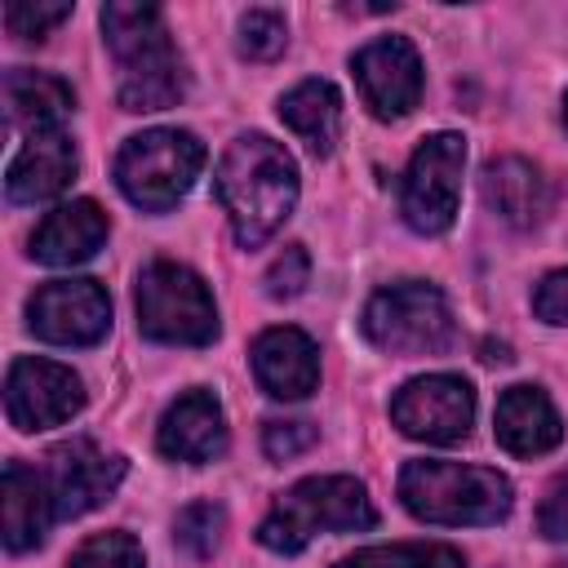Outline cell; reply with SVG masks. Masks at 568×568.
<instances>
[{
  "mask_svg": "<svg viewBox=\"0 0 568 568\" xmlns=\"http://www.w3.org/2000/svg\"><path fill=\"white\" fill-rule=\"evenodd\" d=\"M120 479H124V457L102 453L93 439H67L44 457V484L58 519L89 515L120 488Z\"/></svg>",
  "mask_w": 568,
  "mask_h": 568,
  "instance_id": "12",
  "label": "cell"
},
{
  "mask_svg": "<svg viewBox=\"0 0 568 568\" xmlns=\"http://www.w3.org/2000/svg\"><path fill=\"white\" fill-rule=\"evenodd\" d=\"M364 106L377 120H399L422 98V58L404 36H377L351 58Z\"/></svg>",
  "mask_w": 568,
  "mask_h": 568,
  "instance_id": "13",
  "label": "cell"
},
{
  "mask_svg": "<svg viewBox=\"0 0 568 568\" xmlns=\"http://www.w3.org/2000/svg\"><path fill=\"white\" fill-rule=\"evenodd\" d=\"M390 422L408 439H422V444H457V439H466V430L475 422V390H470L466 377H453V373L413 377L390 399Z\"/></svg>",
  "mask_w": 568,
  "mask_h": 568,
  "instance_id": "9",
  "label": "cell"
},
{
  "mask_svg": "<svg viewBox=\"0 0 568 568\" xmlns=\"http://www.w3.org/2000/svg\"><path fill=\"white\" fill-rule=\"evenodd\" d=\"M462 169L466 142L457 133H435L413 151L399 186V213L417 235H444L453 226L462 200Z\"/></svg>",
  "mask_w": 568,
  "mask_h": 568,
  "instance_id": "8",
  "label": "cell"
},
{
  "mask_svg": "<svg viewBox=\"0 0 568 568\" xmlns=\"http://www.w3.org/2000/svg\"><path fill=\"white\" fill-rule=\"evenodd\" d=\"M373 524H377V510L359 479L311 475L275 501V510L257 528V541L275 555H297L315 532H355V528H373Z\"/></svg>",
  "mask_w": 568,
  "mask_h": 568,
  "instance_id": "4",
  "label": "cell"
},
{
  "mask_svg": "<svg viewBox=\"0 0 568 568\" xmlns=\"http://www.w3.org/2000/svg\"><path fill=\"white\" fill-rule=\"evenodd\" d=\"M333 568H466V559L444 541H395V546L355 550Z\"/></svg>",
  "mask_w": 568,
  "mask_h": 568,
  "instance_id": "23",
  "label": "cell"
},
{
  "mask_svg": "<svg viewBox=\"0 0 568 568\" xmlns=\"http://www.w3.org/2000/svg\"><path fill=\"white\" fill-rule=\"evenodd\" d=\"M106 49L120 62V106L124 111H164L186 93V71L164 31V13L155 4L111 0L102 9Z\"/></svg>",
  "mask_w": 568,
  "mask_h": 568,
  "instance_id": "2",
  "label": "cell"
},
{
  "mask_svg": "<svg viewBox=\"0 0 568 568\" xmlns=\"http://www.w3.org/2000/svg\"><path fill=\"white\" fill-rule=\"evenodd\" d=\"M80 160H75V146L62 129H40L22 142V151L13 155L9 164V178H4V191L13 204H40V200H53L71 186Z\"/></svg>",
  "mask_w": 568,
  "mask_h": 568,
  "instance_id": "16",
  "label": "cell"
},
{
  "mask_svg": "<svg viewBox=\"0 0 568 568\" xmlns=\"http://www.w3.org/2000/svg\"><path fill=\"white\" fill-rule=\"evenodd\" d=\"M27 320L53 346H93L111 324V297L98 280H49L31 293Z\"/></svg>",
  "mask_w": 568,
  "mask_h": 568,
  "instance_id": "11",
  "label": "cell"
},
{
  "mask_svg": "<svg viewBox=\"0 0 568 568\" xmlns=\"http://www.w3.org/2000/svg\"><path fill=\"white\" fill-rule=\"evenodd\" d=\"M253 377L271 399H306L320 386V351L302 328H266L253 342Z\"/></svg>",
  "mask_w": 568,
  "mask_h": 568,
  "instance_id": "14",
  "label": "cell"
},
{
  "mask_svg": "<svg viewBox=\"0 0 568 568\" xmlns=\"http://www.w3.org/2000/svg\"><path fill=\"white\" fill-rule=\"evenodd\" d=\"M564 124H568V93H564Z\"/></svg>",
  "mask_w": 568,
  "mask_h": 568,
  "instance_id": "32",
  "label": "cell"
},
{
  "mask_svg": "<svg viewBox=\"0 0 568 568\" xmlns=\"http://www.w3.org/2000/svg\"><path fill=\"white\" fill-rule=\"evenodd\" d=\"M138 328L164 346H204L217 337L209 284L178 262H151L138 275Z\"/></svg>",
  "mask_w": 568,
  "mask_h": 568,
  "instance_id": "6",
  "label": "cell"
},
{
  "mask_svg": "<svg viewBox=\"0 0 568 568\" xmlns=\"http://www.w3.org/2000/svg\"><path fill=\"white\" fill-rule=\"evenodd\" d=\"M222 528H226V515H222L217 501H191V506L178 515V524H173V541H178L186 555L209 559V555L217 550V541H222Z\"/></svg>",
  "mask_w": 568,
  "mask_h": 568,
  "instance_id": "24",
  "label": "cell"
},
{
  "mask_svg": "<svg viewBox=\"0 0 568 568\" xmlns=\"http://www.w3.org/2000/svg\"><path fill=\"white\" fill-rule=\"evenodd\" d=\"M204 146L191 129H146L133 133L115 155V182L138 209H173L200 178Z\"/></svg>",
  "mask_w": 568,
  "mask_h": 568,
  "instance_id": "5",
  "label": "cell"
},
{
  "mask_svg": "<svg viewBox=\"0 0 568 568\" xmlns=\"http://www.w3.org/2000/svg\"><path fill=\"white\" fill-rule=\"evenodd\" d=\"M537 528H541V537H550V541H568V479H559V484L546 493V501H541V510H537Z\"/></svg>",
  "mask_w": 568,
  "mask_h": 568,
  "instance_id": "31",
  "label": "cell"
},
{
  "mask_svg": "<svg viewBox=\"0 0 568 568\" xmlns=\"http://www.w3.org/2000/svg\"><path fill=\"white\" fill-rule=\"evenodd\" d=\"M399 501L426 524H497L510 515L515 488L493 466H462V462H408L399 470Z\"/></svg>",
  "mask_w": 568,
  "mask_h": 568,
  "instance_id": "3",
  "label": "cell"
},
{
  "mask_svg": "<svg viewBox=\"0 0 568 568\" xmlns=\"http://www.w3.org/2000/svg\"><path fill=\"white\" fill-rule=\"evenodd\" d=\"M532 311H537L546 324H568V266H564V271H550V275L537 284Z\"/></svg>",
  "mask_w": 568,
  "mask_h": 568,
  "instance_id": "30",
  "label": "cell"
},
{
  "mask_svg": "<svg viewBox=\"0 0 568 568\" xmlns=\"http://www.w3.org/2000/svg\"><path fill=\"white\" fill-rule=\"evenodd\" d=\"M311 444H315L311 422H266V430H262V448L271 462H288V457L306 453Z\"/></svg>",
  "mask_w": 568,
  "mask_h": 568,
  "instance_id": "29",
  "label": "cell"
},
{
  "mask_svg": "<svg viewBox=\"0 0 568 568\" xmlns=\"http://www.w3.org/2000/svg\"><path fill=\"white\" fill-rule=\"evenodd\" d=\"M0 493H4V546H9V550H31V546H40L44 532H49V524L58 519L44 475L27 470L22 462H9Z\"/></svg>",
  "mask_w": 568,
  "mask_h": 568,
  "instance_id": "20",
  "label": "cell"
},
{
  "mask_svg": "<svg viewBox=\"0 0 568 568\" xmlns=\"http://www.w3.org/2000/svg\"><path fill=\"white\" fill-rule=\"evenodd\" d=\"M306 280H311V257L302 244H288L266 271V293L271 297H297L306 288Z\"/></svg>",
  "mask_w": 568,
  "mask_h": 568,
  "instance_id": "28",
  "label": "cell"
},
{
  "mask_svg": "<svg viewBox=\"0 0 568 568\" xmlns=\"http://www.w3.org/2000/svg\"><path fill=\"white\" fill-rule=\"evenodd\" d=\"M493 435L510 457H541L564 439V422L546 390L537 386H506L493 413Z\"/></svg>",
  "mask_w": 568,
  "mask_h": 568,
  "instance_id": "17",
  "label": "cell"
},
{
  "mask_svg": "<svg viewBox=\"0 0 568 568\" xmlns=\"http://www.w3.org/2000/svg\"><path fill=\"white\" fill-rule=\"evenodd\" d=\"M364 337L390 355H439L453 346V311L435 284L404 280L368 297L364 306Z\"/></svg>",
  "mask_w": 568,
  "mask_h": 568,
  "instance_id": "7",
  "label": "cell"
},
{
  "mask_svg": "<svg viewBox=\"0 0 568 568\" xmlns=\"http://www.w3.org/2000/svg\"><path fill=\"white\" fill-rule=\"evenodd\" d=\"M484 200L488 209L510 222V226H537L550 204H555V191H550V178L524 160V155H501V160H488L484 164Z\"/></svg>",
  "mask_w": 568,
  "mask_h": 568,
  "instance_id": "18",
  "label": "cell"
},
{
  "mask_svg": "<svg viewBox=\"0 0 568 568\" xmlns=\"http://www.w3.org/2000/svg\"><path fill=\"white\" fill-rule=\"evenodd\" d=\"M4 102H9V124L18 129H58L62 115L75 106V93L67 80L49 75V71H9L4 75Z\"/></svg>",
  "mask_w": 568,
  "mask_h": 568,
  "instance_id": "22",
  "label": "cell"
},
{
  "mask_svg": "<svg viewBox=\"0 0 568 568\" xmlns=\"http://www.w3.org/2000/svg\"><path fill=\"white\" fill-rule=\"evenodd\" d=\"M84 408V382L53 359L22 355L9 364L4 377V413L18 430H44L62 426Z\"/></svg>",
  "mask_w": 568,
  "mask_h": 568,
  "instance_id": "10",
  "label": "cell"
},
{
  "mask_svg": "<svg viewBox=\"0 0 568 568\" xmlns=\"http://www.w3.org/2000/svg\"><path fill=\"white\" fill-rule=\"evenodd\" d=\"M71 568H146V555L129 532H98L71 555Z\"/></svg>",
  "mask_w": 568,
  "mask_h": 568,
  "instance_id": "26",
  "label": "cell"
},
{
  "mask_svg": "<svg viewBox=\"0 0 568 568\" xmlns=\"http://www.w3.org/2000/svg\"><path fill=\"white\" fill-rule=\"evenodd\" d=\"M102 240H106V213L93 200H71V204H58L36 226L31 253L44 266H75V262L93 257Z\"/></svg>",
  "mask_w": 568,
  "mask_h": 568,
  "instance_id": "19",
  "label": "cell"
},
{
  "mask_svg": "<svg viewBox=\"0 0 568 568\" xmlns=\"http://www.w3.org/2000/svg\"><path fill=\"white\" fill-rule=\"evenodd\" d=\"M67 18H71V4H27V0H13L4 9V27L18 40H44V31H53Z\"/></svg>",
  "mask_w": 568,
  "mask_h": 568,
  "instance_id": "27",
  "label": "cell"
},
{
  "mask_svg": "<svg viewBox=\"0 0 568 568\" xmlns=\"http://www.w3.org/2000/svg\"><path fill=\"white\" fill-rule=\"evenodd\" d=\"M155 444L173 462H213L226 453V417L209 390H182L155 430Z\"/></svg>",
  "mask_w": 568,
  "mask_h": 568,
  "instance_id": "15",
  "label": "cell"
},
{
  "mask_svg": "<svg viewBox=\"0 0 568 568\" xmlns=\"http://www.w3.org/2000/svg\"><path fill=\"white\" fill-rule=\"evenodd\" d=\"M288 44V22L280 9H248L240 18V53L253 62H271L280 58Z\"/></svg>",
  "mask_w": 568,
  "mask_h": 568,
  "instance_id": "25",
  "label": "cell"
},
{
  "mask_svg": "<svg viewBox=\"0 0 568 568\" xmlns=\"http://www.w3.org/2000/svg\"><path fill=\"white\" fill-rule=\"evenodd\" d=\"M280 120L306 142L311 155H328L342 138V93L328 80H302L280 98Z\"/></svg>",
  "mask_w": 568,
  "mask_h": 568,
  "instance_id": "21",
  "label": "cell"
},
{
  "mask_svg": "<svg viewBox=\"0 0 568 568\" xmlns=\"http://www.w3.org/2000/svg\"><path fill=\"white\" fill-rule=\"evenodd\" d=\"M213 191L231 217L235 240L244 248H257L280 231V222L297 204L293 155L266 133H240L213 173Z\"/></svg>",
  "mask_w": 568,
  "mask_h": 568,
  "instance_id": "1",
  "label": "cell"
}]
</instances>
